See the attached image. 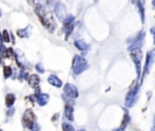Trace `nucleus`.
I'll return each mask as SVG.
<instances>
[{
	"label": "nucleus",
	"instance_id": "7c9ffc66",
	"mask_svg": "<svg viewBox=\"0 0 155 131\" xmlns=\"http://www.w3.org/2000/svg\"><path fill=\"white\" fill-rule=\"evenodd\" d=\"M1 15H3V13H1V10H0V17H1Z\"/></svg>",
	"mask_w": 155,
	"mask_h": 131
},
{
	"label": "nucleus",
	"instance_id": "0eeeda50",
	"mask_svg": "<svg viewBox=\"0 0 155 131\" xmlns=\"http://www.w3.org/2000/svg\"><path fill=\"white\" fill-rule=\"evenodd\" d=\"M144 39H145V34H144V32H141L137 38L134 39V41L128 46V50L134 49V47H141L142 49V46L144 45Z\"/></svg>",
	"mask_w": 155,
	"mask_h": 131
},
{
	"label": "nucleus",
	"instance_id": "ddd939ff",
	"mask_svg": "<svg viewBox=\"0 0 155 131\" xmlns=\"http://www.w3.org/2000/svg\"><path fill=\"white\" fill-rule=\"evenodd\" d=\"M40 83V78H39L38 74H34V75H30L29 79H28V84L30 87H36Z\"/></svg>",
	"mask_w": 155,
	"mask_h": 131
},
{
	"label": "nucleus",
	"instance_id": "f03ea898",
	"mask_svg": "<svg viewBox=\"0 0 155 131\" xmlns=\"http://www.w3.org/2000/svg\"><path fill=\"white\" fill-rule=\"evenodd\" d=\"M89 68V63L81 56H74L73 58V73L75 75H79L83 72H85Z\"/></svg>",
	"mask_w": 155,
	"mask_h": 131
},
{
	"label": "nucleus",
	"instance_id": "dca6fc26",
	"mask_svg": "<svg viewBox=\"0 0 155 131\" xmlns=\"http://www.w3.org/2000/svg\"><path fill=\"white\" fill-rule=\"evenodd\" d=\"M12 73H13V70H12V68H11L10 66H5V67H4V78H5V79L10 78V77L12 75Z\"/></svg>",
	"mask_w": 155,
	"mask_h": 131
},
{
	"label": "nucleus",
	"instance_id": "6e6552de",
	"mask_svg": "<svg viewBox=\"0 0 155 131\" xmlns=\"http://www.w3.org/2000/svg\"><path fill=\"white\" fill-rule=\"evenodd\" d=\"M137 100H138V96L137 95H134V93H127V96H126V101H125V104H126V107H133L134 104H136V102H137Z\"/></svg>",
	"mask_w": 155,
	"mask_h": 131
},
{
	"label": "nucleus",
	"instance_id": "7ed1b4c3",
	"mask_svg": "<svg viewBox=\"0 0 155 131\" xmlns=\"http://www.w3.org/2000/svg\"><path fill=\"white\" fill-rule=\"evenodd\" d=\"M155 62V47L150 51H148L147 53V60H145V66H144V70H143V75L142 77H145L149 74L150 72V68H151V64Z\"/></svg>",
	"mask_w": 155,
	"mask_h": 131
},
{
	"label": "nucleus",
	"instance_id": "aec40b11",
	"mask_svg": "<svg viewBox=\"0 0 155 131\" xmlns=\"http://www.w3.org/2000/svg\"><path fill=\"white\" fill-rule=\"evenodd\" d=\"M3 39H4L5 43H9V41H10V34H9V32H7L6 29L3 30Z\"/></svg>",
	"mask_w": 155,
	"mask_h": 131
},
{
	"label": "nucleus",
	"instance_id": "39448f33",
	"mask_svg": "<svg viewBox=\"0 0 155 131\" xmlns=\"http://www.w3.org/2000/svg\"><path fill=\"white\" fill-rule=\"evenodd\" d=\"M53 12H55V16L58 18V20L63 21L64 18L67 17V11H66V6L62 4V3H57L55 5V9H53Z\"/></svg>",
	"mask_w": 155,
	"mask_h": 131
},
{
	"label": "nucleus",
	"instance_id": "bb28decb",
	"mask_svg": "<svg viewBox=\"0 0 155 131\" xmlns=\"http://www.w3.org/2000/svg\"><path fill=\"white\" fill-rule=\"evenodd\" d=\"M27 1L29 3V5H34V0H27Z\"/></svg>",
	"mask_w": 155,
	"mask_h": 131
},
{
	"label": "nucleus",
	"instance_id": "2f4dec72",
	"mask_svg": "<svg viewBox=\"0 0 155 131\" xmlns=\"http://www.w3.org/2000/svg\"><path fill=\"white\" fill-rule=\"evenodd\" d=\"M68 1H73V0H68Z\"/></svg>",
	"mask_w": 155,
	"mask_h": 131
},
{
	"label": "nucleus",
	"instance_id": "1a4fd4ad",
	"mask_svg": "<svg viewBox=\"0 0 155 131\" xmlns=\"http://www.w3.org/2000/svg\"><path fill=\"white\" fill-rule=\"evenodd\" d=\"M74 104H70V103H67L66 104V108H64V115L68 120H74Z\"/></svg>",
	"mask_w": 155,
	"mask_h": 131
},
{
	"label": "nucleus",
	"instance_id": "20e7f679",
	"mask_svg": "<svg viewBox=\"0 0 155 131\" xmlns=\"http://www.w3.org/2000/svg\"><path fill=\"white\" fill-rule=\"evenodd\" d=\"M34 120H35V115H34V112L32 109H27L24 112V114L22 117V123H23V126L27 127V129H32L33 124H34Z\"/></svg>",
	"mask_w": 155,
	"mask_h": 131
},
{
	"label": "nucleus",
	"instance_id": "4be33fe9",
	"mask_svg": "<svg viewBox=\"0 0 155 131\" xmlns=\"http://www.w3.org/2000/svg\"><path fill=\"white\" fill-rule=\"evenodd\" d=\"M6 56L9 58H16V55L13 53V50L12 49H7L6 50Z\"/></svg>",
	"mask_w": 155,
	"mask_h": 131
},
{
	"label": "nucleus",
	"instance_id": "f8f14e48",
	"mask_svg": "<svg viewBox=\"0 0 155 131\" xmlns=\"http://www.w3.org/2000/svg\"><path fill=\"white\" fill-rule=\"evenodd\" d=\"M75 46H76V49H79L80 51H87L89 49H90V46H89V44L86 43V41H84V40H75Z\"/></svg>",
	"mask_w": 155,
	"mask_h": 131
},
{
	"label": "nucleus",
	"instance_id": "b1692460",
	"mask_svg": "<svg viewBox=\"0 0 155 131\" xmlns=\"http://www.w3.org/2000/svg\"><path fill=\"white\" fill-rule=\"evenodd\" d=\"M13 113H15V108H12V107H10V109L7 110V113H6V114H7V117H11V115H12Z\"/></svg>",
	"mask_w": 155,
	"mask_h": 131
},
{
	"label": "nucleus",
	"instance_id": "2eb2a0df",
	"mask_svg": "<svg viewBox=\"0 0 155 131\" xmlns=\"http://www.w3.org/2000/svg\"><path fill=\"white\" fill-rule=\"evenodd\" d=\"M30 34V27H27L26 29H18L17 30V35L21 36V38H29Z\"/></svg>",
	"mask_w": 155,
	"mask_h": 131
},
{
	"label": "nucleus",
	"instance_id": "c756f323",
	"mask_svg": "<svg viewBox=\"0 0 155 131\" xmlns=\"http://www.w3.org/2000/svg\"><path fill=\"white\" fill-rule=\"evenodd\" d=\"M153 6H155V0H153Z\"/></svg>",
	"mask_w": 155,
	"mask_h": 131
},
{
	"label": "nucleus",
	"instance_id": "6ab92c4d",
	"mask_svg": "<svg viewBox=\"0 0 155 131\" xmlns=\"http://www.w3.org/2000/svg\"><path fill=\"white\" fill-rule=\"evenodd\" d=\"M27 75H28L27 72H24V69L22 68V69H21V72H19V77H18V79L21 80V81H23L24 79H27V78H28Z\"/></svg>",
	"mask_w": 155,
	"mask_h": 131
},
{
	"label": "nucleus",
	"instance_id": "9b49d317",
	"mask_svg": "<svg viewBox=\"0 0 155 131\" xmlns=\"http://www.w3.org/2000/svg\"><path fill=\"white\" fill-rule=\"evenodd\" d=\"M49 100H50V96L47 95V93H39V95L36 96V102L40 106H46Z\"/></svg>",
	"mask_w": 155,
	"mask_h": 131
},
{
	"label": "nucleus",
	"instance_id": "4468645a",
	"mask_svg": "<svg viewBox=\"0 0 155 131\" xmlns=\"http://www.w3.org/2000/svg\"><path fill=\"white\" fill-rule=\"evenodd\" d=\"M15 101H16V96L13 95V93H7L6 97H5V103H6V106H7L9 108L12 107V106L15 104Z\"/></svg>",
	"mask_w": 155,
	"mask_h": 131
},
{
	"label": "nucleus",
	"instance_id": "a878e982",
	"mask_svg": "<svg viewBox=\"0 0 155 131\" xmlns=\"http://www.w3.org/2000/svg\"><path fill=\"white\" fill-rule=\"evenodd\" d=\"M32 130H40V126H38L36 123H34L33 126H32Z\"/></svg>",
	"mask_w": 155,
	"mask_h": 131
},
{
	"label": "nucleus",
	"instance_id": "412c9836",
	"mask_svg": "<svg viewBox=\"0 0 155 131\" xmlns=\"http://www.w3.org/2000/svg\"><path fill=\"white\" fill-rule=\"evenodd\" d=\"M62 130L73 131V130H74V127H73V125H70V124H68V123H63V124H62Z\"/></svg>",
	"mask_w": 155,
	"mask_h": 131
},
{
	"label": "nucleus",
	"instance_id": "cd10ccee",
	"mask_svg": "<svg viewBox=\"0 0 155 131\" xmlns=\"http://www.w3.org/2000/svg\"><path fill=\"white\" fill-rule=\"evenodd\" d=\"M47 3H49V4L51 5V4H52V0H47Z\"/></svg>",
	"mask_w": 155,
	"mask_h": 131
},
{
	"label": "nucleus",
	"instance_id": "5701e85b",
	"mask_svg": "<svg viewBox=\"0 0 155 131\" xmlns=\"http://www.w3.org/2000/svg\"><path fill=\"white\" fill-rule=\"evenodd\" d=\"M35 68H36V70H38V72H40V73H44V72H45V69L41 67V64H36V66H35Z\"/></svg>",
	"mask_w": 155,
	"mask_h": 131
},
{
	"label": "nucleus",
	"instance_id": "f257e3e1",
	"mask_svg": "<svg viewBox=\"0 0 155 131\" xmlns=\"http://www.w3.org/2000/svg\"><path fill=\"white\" fill-rule=\"evenodd\" d=\"M130 53H131V58L136 66V70H137V77L138 79L141 78V72H142V60H143V53H142V50L141 47H134V49H131L128 50Z\"/></svg>",
	"mask_w": 155,
	"mask_h": 131
},
{
	"label": "nucleus",
	"instance_id": "f3484780",
	"mask_svg": "<svg viewBox=\"0 0 155 131\" xmlns=\"http://www.w3.org/2000/svg\"><path fill=\"white\" fill-rule=\"evenodd\" d=\"M131 121V119H130V115H128V113H127V110H125V118H124V121H123V125H121V127L119 129V130H124L126 126H127V124Z\"/></svg>",
	"mask_w": 155,
	"mask_h": 131
},
{
	"label": "nucleus",
	"instance_id": "423d86ee",
	"mask_svg": "<svg viewBox=\"0 0 155 131\" xmlns=\"http://www.w3.org/2000/svg\"><path fill=\"white\" fill-rule=\"evenodd\" d=\"M64 93H66V96L69 97V98H76L78 96H79V91H78V89L72 84H66L64 85Z\"/></svg>",
	"mask_w": 155,
	"mask_h": 131
},
{
	"label": "nucleus",
	"instance_id": "393cba45",
	"mask_svg": "<svg viewBox=\"0 0 155 131\" xmlns=\"http://www.w3.org/2000/svg\"><path fill=\"white\" fill-rule=\"evenodd\" d=\"M150 33L153 34V38H154V45H155V27H151V28H150Z\"/></svg>",
	"mask_w": 155,
	"mask_h": 131
},
{
	"label": "nucleus",
	"instance_id": "9d476101",
	"mask_svg": "<svg viewBox=\"0 0 155 131\" xmlns=\"http://www.w3.org/2000/svg\"><path fill=\"white\" fill-rule=\"evenodd\" d=\"M47 81H49L51 85H53L55 87H62V80L58 78L57 75H55V74H52V75H50V77L47 78Z\"/></svg>",
	"mask_w": 155,
	"mask_h": 131
},
{
	"label": "nucleus",
	"instance_id": "c85d7f7f",
	"mask_svg": "<svg viewBox=\"0 0 155 131\" xmlns=\"http://www.w3.org/2000/svg\"><path fill=\"white\" fill-rule=\"evenodd\" d=\"M154 130H155V117H154Z\"/></svg>",
	"mask_w": 155,
	"mask_h": 131
},
{
	"label": "nucleus",
	"instance_id": "a211bd4d",
	"mask_svg": "<svg viewBox=\"0 0 155 131\" xmlns=\"http://www.w3.org/2000/svg\"><path fill=\"white\" fill-rule=\"evenodd\" d=\"M74 22V16H67L64 20H63V24H72Z\"/></svg>",
	"mask_w": 155,
	"mask_h": 131
}]
</instances>
